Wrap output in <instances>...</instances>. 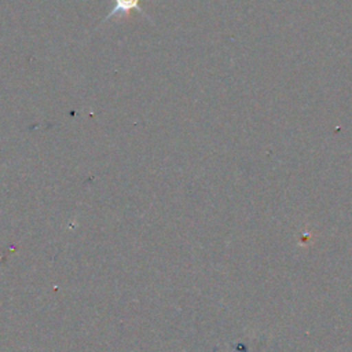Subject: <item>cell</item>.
<instances>
[{"instance_id":"obj_1","label":"cell","mask_w":352,"mask_h":352,"mask_svg":"<svg viewBox=\"0 0 352 352\" xmlns=\"http://www.w3.org/2000/svg\"><path fill=\"white\" fill-rule=\"evenodd\" d=\"M113 1V8L110 10V12L103 18L102 23L107 22L109 19H111L116 15H128L132 10H136L138 12H140L146 19H150L148 15L139 7V3L142 0H111Z\"/></svg>"}]
</instances>
